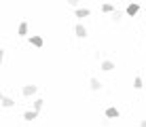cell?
Returning a JSON list of instances; mask_svg holds the SVG:
<instances>
[{"instance_id":"11","label":"cell","mask_w":146,"mask_h":127,"mask_svg":"<svg viewBox=\"0 0 146 127\" xmlns=\"http://www.w3.org/2000/svg\"><path fill=\"white\" fill-rule=\"evenodd\" d=\"M102 70H104V72H110V70H114V64L110 62V59H104V62H102Z\"/></svg>"},{"instance_id":"10","label":"cell","mask_w":146,"mask_h":127,"mask_svg":"<svg viewBox=\"0 0 146 127\" xmlns=\"http://www.w3.org/2000/svg\"><path fill=\"white\" fill-rule=\"evenodd\" d=\"M0 104H2L4 108H13V106H15V100H13V98H2V100H0Z\"/></svg>"},{"instance_id":"7","label":"cell","mask_w":146,"mask_h":127,"mask_svg":"<svg viewBox=\"0 0 146 127\" xmlns=\"http://www.w3.org/2000/svg\"><path fill=\"white\" fill-rule=\"evenodd\" d=\"M74 15H76L78 19H85V17H89V15H91V11H89V9H76Z\"/></svg>"},{"instance_id":"19","label":"cell","mask_w":146,"mask_h":127,"mask_svg":"<svg viewBox=\"0 0 146 127\" xmlns=\"http://www.w3.org/2000/svg\"><path fill=\"white\" fill-rule=\"evenodd\" d=\"M2 98H4V93H2V91H0V100H2Z\"/></svg>"},{"instance_id":"14","label":"cell","mask_w":146,"mask_h":127,"mask_svg":"<svg viewBox=\"0 0 146 127\" xmlns=\"http://www.w3.org/2000/svg\"><path fill=\"white\" fill-rule=\"evenodd\" d=\"M110 15H112V17H110V19H112L114 23H119V21H121V13H119V11H112Z\"/></svg>"},{"instance_id":"2","label":"cell","mask_w":146,"mask_h":127,"mask_svg":"<svg viewBox=\"0 0 146 127\" xmlns=\"http://www.w3.org/2000/svg\"><path fill=\"white\" fill-rule=\"evenodd\" d=\"M36 91H38V87H36V85H26V87L21 89V93L26 95V98H30V95H34Z\"/></svg>"},{"instance_id":"4","label":"cell","mask_w":146,"mask_h":127,"mask_svg":"<svg viewBox=\"0 0 146 127\" xmlns=\"http://www.w3.org/2000/svg\"><path fill=\"white\" fill-rule=\"evenodd\" d=\"M138 11H140V4L138 2H129L127 4V15H138Z\"/></svg>"},{"instance_id":"6","label":"cell","mask_w":146,"mask_h":127,"mask_svg":"<svg viewBox=\"0 0 146 127\" xmlns=\"http://www.w3.org/2000/svg\"><path fill=\"white\" fill-rule=\"evenodd\" d=\"M30 45H32V47H42V45H44V40L40 38V36H36V34H34V36H30Z\"/></svg>"},{"instance_id":"5","label":"cell","mask_w":146,"mask_h":127,"mask_svg":"<svg viewBox=\"0 0 146 127\" xmlns=\"http://www.w3.org/2000/svg\"><path fill=\"white\" fill-rule=\"evenodd\" d=\"M17 36H28V23L26 21H21V23H19V28H17Z\"/></svg>"},{"instance_id":"9","label":"cell","mask_w":146,"mask_h":127,"mask_svg":"<svg viewBox=\"0 0 146 127\" xmlns=\"http://www.w3.org/2000/svg\"><path fill=\"white\" fill-rule=\"evenodd\" d=\"M89 87H91V91H100V89H102V83H100L98 78H91V80H89Z\"/></svg>"},{"instance_id":"8","label":"cell","mask_w":146,"mask_h":127,"mask_svg":"<svg viewBox=\"0 0 146 127\" xmlns=\"http://www.w3.org/2000/svg\"><path fill=\"white\" fill-rule=\"evenodd\" d=\"M34 119H38L36 110H28V112H23V121H34Z\"/></svg>"},{"instance_id":"17","label":"cell","mask_w":146,"mask_h":127,"mask_svg":"<svg viewBox=\"0 0 146 127\" xmlns=\"http://www.w3.org/2000/svg\"><path fill=\"white\" fill-rule=\"evenodd\" d=\"M2 62H4V49L0 47V64H2Z\"/></svg>"},{"instance_id":"16","label":"cell","mask_w":146,"mask_h":127,"mask_svg":"<svg viewBox=\"0 0 146 127\" xmlns=\"http://www.w3.org/2000/svg\"><path fill=\"white\" fill-rule=\"evenodd\" d=\"M78 2H80V0H68L70 7H78Z\"/></svg>"},{"instance_id":"18","label":"cell","mask_w":146,"mask_h":127,"mask_svg":"<svg viewBox=\"0 0 146 127\" xmlns=\"http://www.w3.org/2000/svg\"><path fill=\"white\" fill-rule=\"evenodd\" d=\"M140 127H146V119H144V121H140Z\"/></svg>"},{"instance_id":"13","label":"cell","mask_w":146,"mask_h":127,"mask_svg":"<svg viewBox=\"0 0 146 127\" xmlns=\"http://www.w3.org/2000/svg\"><path fill=\"white\" fill-rule=\"evenodd\" d=\"M42 104H44V100H34V110H36V112H40Z\"/></svg>"},{"instance_id":"15","label":"cell","mask_w":146,"mask_h":127,"mask_svg":"<svg viewBox=\"0 0 146 127\" xmlns=\"http://www.w3.org/2000/svg\"><path fill=\"white\" fill-rule=\"evenodd\" d=\"M102 11H104V13H112L114 7H112V4H102Z\"/></svg>"},{"instance_id":"3","label":"cell","mask_w":146,"mask_h":127,"mask_svg":"<svg viewBox=\"0 0 146 127\" xmlns=\"http://www.w3.org/2000/svg\"><path fill=\"white\" fill-rule=\"evenodd\" d=\"M104 116H108V119H117V116H119V108L110 106V108H106V112H104Z\"/></svg>"},{"instance_id":"1","label":"cell","mask_w":146,"mask_h":127,"mask_svg":"<svg viewBox=\"0 0 146 127\" xmlns=\"http://www.w3.org/2000/svg\"><path fill=\"white\" fill-rule=\"evenodd\" d=\"M74 34H76L78 38H87V28H85L83 23H76V28H74Z\"/></svg>"},{"instance_id":"12","label":"cell","mask_w":146,"mask_h":127,"mask_svg":"<svg viewBox=\"0 0 146 127\" xmlns=\"http://www.w3.org/2000/svg\"><path fill=\"white\" fill-rule=\"evenodd\" d=\"M133 87H135V89H142V87H144L142 76H135V78H133Z\"/></svg>"}]
</instances>
